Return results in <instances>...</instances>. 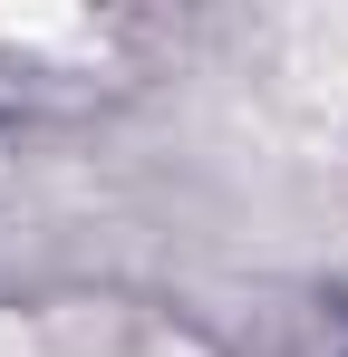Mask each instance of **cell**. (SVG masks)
Listing matches in <instances>:
<instances>
[{
	"instance_id": "cell-1",
	"label": "cell",
	"mask_w": 348,
	"mask_h": 357,
	"mask_svg": "<svg viewBox=\"0 0 348 357\" xmlns=\"http://www.w3.org/2000/svg\"><path fill=\"white\" fill-rule=\"evenodd\" d=\"M126 20H97V10H0V87L20 107H78L97 97L126 59Z\"/></svg>"
}]
</instances>
